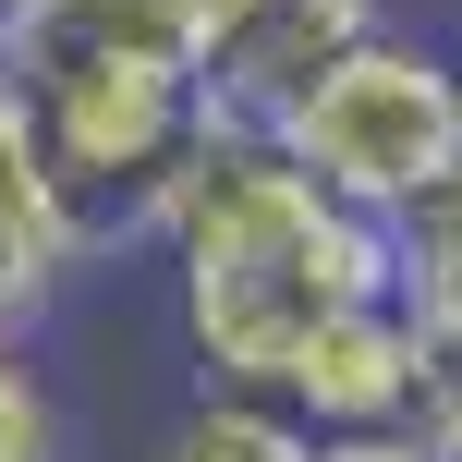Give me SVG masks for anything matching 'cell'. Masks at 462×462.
Returning <instances> with one entry per match:
<instances>
[{
  "mask_svg": "<svg viewBox=\"0 0 462 462\" xmlns=\"http://www.w3.org/2000/svg\"><path fill=\"white\" fill-rule=\"evenodd\" d=\"M317 462H439V439L414 414L402 426H317Z\"/></svg>",
  "mask_w": 462,
  "mask_h": 462,
  "instance_id": "cell-10",
  "label": "cell"
},
{
  "mask_svg": "<svg viewBox=\"0 0 462 462\" xmlns=\"http://www.w3.org/2000/svg\"><path fill=\"white\" fill-rule=\"evenodd\" d=\"M0 462H73V426H61L37 341H0Z\"/></svg>",
  "mask_w": 462,
  "mask_h": 462,
  "instance_id": "cell-8",
  "label": "cell"
},
{
  "mask_svg": "<svg viewBox=\"0 0 462 462\" xmlns=\"http://www.w3.org/2000/svg\"><path fill=\"white\" fill-rule=\"evenodd\" d=\"M390 24V0H231V13L195 37V73H208V122H244L268 134L304 86H317L341 49H365Z\"/></svg>",
  "mask_w": 462,
  "mask_h": 462,
  "instance_id": "cell-4",
  "label": "cell"
},
{
  "mask_svg": "<svg viewBox=\"0 0 462 462\" xmlns=\"http://www.w3.org/2000/svg\"><path fill=\"white\" fill-rule=\"evenodd\" d=\"M0 244L49 255L61 280H97V255H110V231H97V219L73 208L61 183H49V159H37V122H24L13 73H0Z\"/></svg>",
  "mask_w": 462,
  "mask_h": 462,
  "instance_id": "cell-5",
  "label": "cell"
},
{
  "mask_svg": "<svg viewBox=\"0 0 462 462\" xmlns=\"http://www.w3.org/2000/svg\"><path fill=\"white\" fill-rule=\"evenodd\" d=\"M414 426L439 439V462H462V341H426V390H414Z\"/></svg>",
  "mask_w": 462,
  "mask_h": 462,
  "instance_id": "cell-9",
  "label": "cell"
},
{
  "mask_svg": "<svg viewBox=\"0 0 462 462\" xmlns=\"http://www.w3.org/2000/svg\"><path fill=\"white\" fill-rule=\"evenodd\" d=\"M0 73L37 122L49 183L110 244H134L159 183L208 146V73L171 0H0Z\"/></svg>",
  "mask_w": 462,
  "mask_h": 462,
  "instance_id": "cell-2",
  "label": "cell"
},
{
  "mask_svg": "<svg viewBox=\"0 0 462 462\" xmlns=\"http://www.w3.org/2000/svg\"><path fill=\"white\" fill-rule=\"evenodd\" d=\"M134 244L171 268V328H183L195 390H255V402L292 390L341 317L402 292V231L317 195L244 122H208V146L134 219Z\"/></svg>",
  "mask_w": 462,
  "mask_h": 462,
  "instance_id": "cell-1",
  "label": "cell"
},
{
  "mask_svg": "<svg viewBox=\"0 0 462 462\" xmlns=\"http://www.w3.org/2000/svg\"><path fill=\"white\" fill-rule=\"evenodd\" d=\"M402 292H414L426 341H462V171L402 219Z\"/></svg>",
  "mask_w": 462,
  "mask_h": 462,
  "instance_id": "cell-7",
  "label": "cell"
},
{
  "mask_svg": "<svg viewBox=\"0 0 462 462\" xmlns=\"http://www.w3.org/2000/svg\"><path fill=\"white\" fill-rule=\"evenodd\" d=\"M146 462H317V426L292 402H255V390H195L146 439Z\"/></svg>",
  "mask_w": 462,
  "mask_h": 462,
  "instance_id": "cell-6",
  "label": "cell"
},
{
  "mask_svg": "<svg viewBox=\"0 0 462 462\" xmlns=\"http://www.w3.org/2000/svg\"><path fill=\"white\" fill-rule=\"evenodd\" d=\"M450 97H462V37H450Z\"/></svg>",
  "mask_w": 462,
  "mask_h": 462,
  "instance_id": "cell-11",
  "label": "cell"
},
{
  "mask_svg": "<svg viewBox=\"0 0 462 462\" xmlns=\"http://www.w3.org/2000/svg\"><path fill=\"white\" fill-rule=\"evenodd\" d=\"M268 146H280L317 195H341V208H365V219L402 231V219H414L426 195L462 171L450 49H426V37H402V24H377L365 49H341V61H328L317 86L268 122Z\"/></svg>",
  "mask_w": 462,
  "mask_h": 462,
  "instance_id": "cell-3",
  "label": "cell"
}]
</instances>
